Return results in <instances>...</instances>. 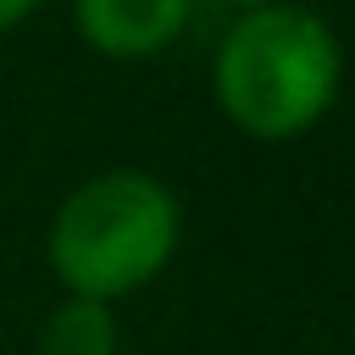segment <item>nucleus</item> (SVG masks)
<instances>
[{
	"label": "nucleus",
	"mask_w": 355,
	"mask_h": 355,
	"mask_svg": "<svg viewBox=\"0 0 355 355\" xmlns=\"http://www.w3.org/2000/svg\"><path fill=\"white\" fill-rule=\"evenodd\" d=\"M39 355H116V316L100 300L67 294L44 327H39Z\"/></svg>",
	"instance_id": "4"
},
{
	"label": "nucleus",
	"mask_w": 355,
	"mask_h": 355,
	"mask_svg": "<svg viewBox=\"0 0 355 355\" xmlns=\"http://www.w3.org/2000/svg\"><path fill=\"white\" fill-rule=\"evenodd\" d=\"M194 0H72V22L89 50L111 61H144L161 55L189 28Z\"/></svg>",
	"instance_id": "3"
},
{
	"label": "nucleus",
	"mask_w": 355,
	"mask_h": 355,
	"mask_svg": "<svg viewBox=\"0 0 355 355\" xmlns=\"http://www.w3.org/2000/svg\"><path fill=\"white\" fill-rule=\"evenodd\" d=\"M227 6H239V11H255V6H277V0H227Z\"/></svg>",
	"instance_id": "6"
},
{
	"label": "nucleus",
	"mask_w": 355,
	"mask_h": 355,
	"mask_svg": "<svg viewBox=\"0 0 355 355\" xmlns=\"http://www.w3.org/2000/svg\"><path fill=\"white\" fill-rule=\"evenodd\" d=\"M344 83L338 33L305 6H255L227 22L211 67L222 116L250 139H294L327 116Z\"/></svg>",
	"instance_id": "1"
},
{
	"label": "nucleus",
	"mask_w": 355,
	"mask_h": 355,
	"mask_svg": "<svg viewBox=\"0 0 355 355\" xmlns=\"http://www.w3.org/2000/svg\"><path fill=\"white\" fill-rule=\"evenodd\" d=\"M178 194L133 166L78 183L50 222V266L78 300H122L144 288L178 250Z\"/></svg>",
	"instance_id": "2"
},
{
	"label": "nucleus",
	"mask_w": 355,
	"mask_h": 355,
	"mask_svg": "<svg viewBox=\"0 0 355 355\" xmlns=\"http://www.w3.org/2000/svg\"><path fill=\"white\" fill-rule=\"evenodd\" d=\"M39 6H44V0H0V28H17V22H28Z\"/></svg>",
	"instance_id": "5"
}]
</instances>
